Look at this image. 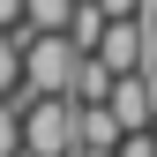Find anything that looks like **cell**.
I'll return each instance as SVG.
<instances>
[{
    "mask_svg": "<svg viewBox=\"0 0 157 157\" xmlns=\"http://www.w3.org/2000/svg\"><path fill=\"white\" fill-rule=\"evenodd\" d=\"M75 23V0H30L23 8V30H67Z\"/></svg>",
    "mask_w": 157,
    "mask_h": 157,
    "instance_id": "5",
    "label": "cell"
},
{
    "mask_svg": "<svg viewBox=\"0 0 157 157\" xmlns=\"http://www.w3.org/2000/svg\"><path fill=\"white\" fill-rule=\"evenodd\" d=\"M105 105L120 112V127H127V135H135V127H157V75H150V67H127L120 82H112Z\"/></svg>",
    "mask_w": 157,
    "mask_h": 157,
    "instance_id": "3",
    "label": "cell"
},
{
    "mask_svg": "<svg viewBox=\"0 0 157 157\" xmlns=\"http://www.w3.org/2000/svg\"><path fill=\"white\" fill-rule=\"evenodd\" d=\"M23 8L30 0H0V23H23Z\"/></svg>",
    "mask_w": 157,
    "mask_h": 157,
    "instance_id": "6",
    "label": "cell"
},
{
    "mask_svg": "<svg viewBox=\"0 0 157 157\" xmlns=\"http://www.w3.org/2000/svg\"><path fill=\"white\" fill-rule=\"evenodd\" d=\"M23 30V23H15ZM75 67H82V45L75 30H23V90H75Z\"/></svg>",
    "mask_w": 157,
    "mask_h": 157,
    "instance_id": "2",
    "label": "cell"
},
{
    "mask_svg": "<svg viewBox=\"0 0 157 157\" xmlns=\"http://www.w3.org/2000/svg\"><path fill=\"white\" fill-rule=\"evenodd\" d=\"M82 150V120H75L67 90H23V157H75Z\"/></svg>",
    "mask_w": 157,
    "mask_h": 157,
    "instance_id": "1",
    "label": "cell"
},
{
    "mask_svg": "<svg viewBox=\"0 0 157 157\" xmlns=\"http://www.w3.org/2000/svg\"><path fill=\"white\" fill-rule=\"evenodd\" d=\"M0 90H23V30L0 23Z\"/></svg>",
    "mask_w": 157,
    "mask_h": 157,
    "instance_id": "4",
    "label": "cell"
}]
</instances>
